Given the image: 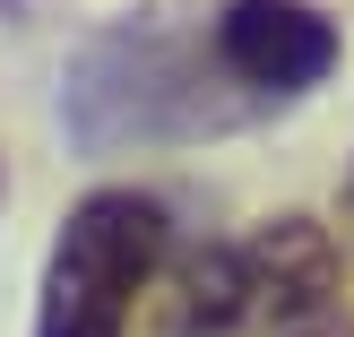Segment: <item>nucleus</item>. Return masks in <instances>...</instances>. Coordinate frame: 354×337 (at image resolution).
Here are the masks:
<instances>
[{
	"label": "nucleus",
	"mask_w": 354,
	"mask_h": 337,
	"mask_svg": "<svg viewBox=\"0 0 354 337\" xmlns=\"http://www.w3.org/2000/svg\"><path fill=\"white\" fill-rule=\"evenodd\" d=\"M165 268V208L147 190H86L44 259L35 337H130L138 294Z\"/></svg>",
	"instance_id": "obj_1"
},
{
	"label": "nucleus",
	"mask_w": 354,
	"mask_h": 337,
	"mask_svg": "<svg viewBox=\"0 0 354 337\" xmlns=\"http://www.w3.org/2000/svg\"><path fill=\"white\" fill-rule=\"evenodd\" d=\"M242 259H251V311L268 320V337H354L346 259L328 242V225L277 217L242 242Z\"/></svg>",
	"instance_id": "obj_2"
},
{
	"label": "nucleus",
	"mask_w": 354,
	"mask_h": 337,
	"mask_svg": "<svg viewBox=\"0 0 354 337\" xmlns=\"http://www.w3.org/2000/svg\"><path fill=\"white\" fill-rule=\"evenodd\" d=\"M216 61L251 95H303L337 69V26L311 0H225L216 9Z\"/></svg>",
	"instance_id": "obj_3"
},
{
	"label": "nucleus",
	"mask_w": 354,
	"mask_h": 337,
	"mask_svg": "<svg viewBox=\"0 0 354 337\" xmlns=\"http://www.w3.org/2000/svg\"><path fill=\"white\" fill-rule=\"evenodd\" d=\"M346 208H354V190H346Z\"/></svg>",
	"instance_id": "obj_4"
}]
</instances>
